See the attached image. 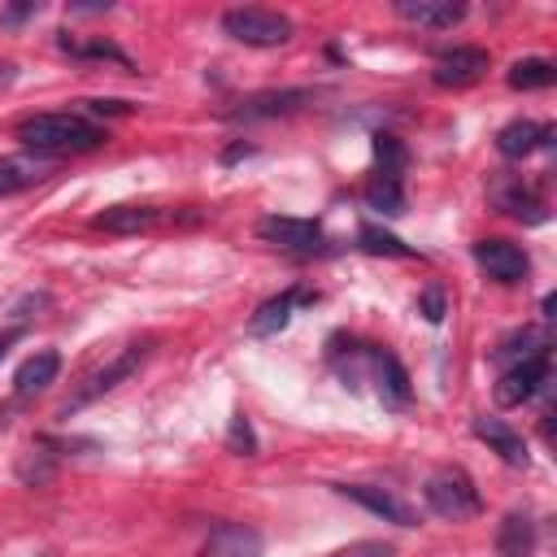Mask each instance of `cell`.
I'll return each instance as SVG.
<instances>
[{
    "instance_id": "6da1fadb",
    "label": "cell",
    "mask_w": 557,
    "mask_h": 557,
    "mask_svg": "<svg viewBox=\"0 0 557 557\" xmlns=\"http://www.w3.org/2000/svg\"><path fill=\"white\" fill-rule=\"evenodd\" d=\"M17 144L30 148L35 157H65V152H91L109 139V131L100 122H91L87 113H35L17 122Z\"/></svg>"
},
{
    "instance_id": "7a4b0ae2",
    "label": "cell",
    "mask_w": 557,
    "mask_h": 557,
    "mask_svg": "<svg viewBox=\"0 0 557 557\" xmlns=\"http://www.w3.org/2000/svg\"><path fill=\"white\" fill-rule=\"evenodd\" d=\"M422 500H426V509H431L435 518H444V522H470V518L483 513V496H479L474 479H470L461 466H440V470H431L426 483H422Z\"/></svg>"
},
{
    "instance_id": "3957f363",
    "label": "cell",
    "mask_w": 557,
    "mask_h": 557,
    "mask_svg": "<svg viewBox=\"0 0 557 557\" xmlns=\"http://www.w3.org/2000/svg\"><path fill=\"white\" fill-rule=\"evenodd\" d=\"M148 352H152V339H135V344H126L109 366H100V370H91V374L83 379V387L61 405V413H74V409H83V405L100 400L104 392H113L117 383H126V379L148 361Z\"/></svg>"
},
{
    "instance_id": "277c9868",
    "label": "cell",
    "mask_w": 557,
    "mask_h": 557,
    "mask_svg": "<svg viewBox=\"0 0 557 557\" xmlns=\"http://www.w3.org/2000/svg\"><path fill=\"white\" fill-rule=\"evenodd\" d=\"M222 30L235 44H248V48H278V44L292 39V17L274 13V9H226Z\"/></svg>"
},
{
    "instance_id": "5b68a950",
    "label": "cell",
    "mask_w": 557,
    "mask_h": 557,
    "mask_svg": "<svg viewBox=\"0 0 557 557\" xmlns=\"http://www.w3.org/2000/svg\"><path fill=\"white\" fill-rule=\"evenodd\" d=\"M174 222H196V213H178V209H161V205H113L91 218V226L113 231V235H135V231L174 226Z\"/></svg>"
},
{
    "instance_id": "8992f818",
    "label": "cell",
    "mask_w": 557,
    "mask_h": 557,
    "mask_svg": "<svg viewBox=\"0 0 557 557\" xmlns=\"http://www.w3.org/2000/svg\"><path fill=\"white\" fill-rule=\"evenodd\" d=\"M313 100V91L305 87H283V91H252L244 96L235 109H226L231 122H265V117H287L296 109H305Z\"/></svg>"
},
{
    "instance_id": "52a82bcc",
    "label": "cell",
    "mask_w": 557,
    "mask_h": 557,
    "mask_svg": "<svg viewBox=\"0 0 557 557\" xmlns=\"http://www.w3.org/2000/svg\"><path fill=\"white\" fill-rule=\"evenodd\" d=\"M544 383H548V348H544V352H531V357H522V361H513V366L500 374V383H496V405H522V400H531Z\"/></svg>"
},
{
    "instance_id": "ba28073f",
    "label": "cell",
    "mask_w": 557,
    "mask_h": 557,
    "mask_svg": "<svg viewBox=\"0 0 557 557\" xmlns=\"http://www.w3.org/2000/svg\"><path fill=\"white\" fill-rule=\"evenodd\" d=\"M257 235L274 248H287V252H313L322 248V226L309 222V218H283V213H270L257 222Z\"/></svg>"
},
{
    "instance_id": "9c48e42d",
    "label": "cell",
    "mask_w": 557,
    "mask_h": 557,
    "mask_svg": "<svg viewBox=\"0 0 557 557\" xmlns=\"http://www.w3.org/2000/svg\"><path fill=\"white\" fill-rule=\"evenodd\" d=\"M483 74H487V52H483V48H470V44L444 48V52L435 57V65H431V78H435L440 87H470V83H479Z\"/></svg>"
},
{
    "instance_id": "30bf717a",
    "label": "cell",
    "mask_w": 557,
    "mask_h": 557,
    "mask_svg": "<svg viewBox=\"0 0 557 557\" xmlns=\"http://www.w3.org/2000/svg\"><path fill=\"white\" fill-rule=\"evenodd\" d=\"M474 261H479V265L487 270V278H496V283H522L527 270H531L527 252H522L518 244H509V239H479V244H474Z\"/></svg>"
},
{
    "instance_id": "8fae6325",
    "label": "cell",
    "mask_w": 557,
    "mask_h": 557,
    "mask_svg": "<svg viewBox=\"0 0 557 557\" xmlns=\"http://www.w3.org/2000/svg\"><path fill=\"white\" fill-rule=\"evenodd\" d=\"M339 496L366 505L370 513H379V518H387V522H396V527H418V513H413L400 496H392V492H383V487H370V483H339Z\"/></svg>"
},
{
    "instance_id": "7c38bea8",
    "label": "cell",
    "mask_w": 557,
    "mask_h": 557,
    "mask_svg": "<svg viewBox=\"0 0 557 557\" xmlns=\"http://www.w3.org/2000/svg\"><path fill=\"white\" fill-rule=\"evenodd\" d=\"M396 17L409 22V26H422V30H453L466 17V4H453V0H400Z\"/></svg>"
},
{
    "instance_id": "4fadbf2b",
    "label": "cell",
    "mask_w": 557,
    "mask_h": 557,
    "mask_svg": "<svg viewBox=\"0 0 557 557\" xmlns=\"http://www.w3.org/2000/svg\"><path fill=\"white\" fill-rule=\"evenodd\" d=\"M200 557H261V535L244 522H218L209 531Z\"/></svg>"
},
{
    "instance_id": "5bb4252c",
    "label": "cell",
    "mask_w": 557,
    "mask_h": 557,
    "mask_svg": "<svg viewBox=\"0 0 557 557\" xmlns=\"http://www.w3.org/2000/svg\"><path fill=\"white\" fill-rule=\"evenodd\" d=\"M492 200H496V209H505V213L518 218V222H544V200H540L518 174L496 178V183H492Z\"/></svg>"
},
{
    "instance_id": "9a60e30c",
    "label": "cell",
    "mask_w": 557,
    "mask_h": 557,
    "mask_svg": "<svg viewBox=\"0 0 557 557\" xmlns=\"http://www.w3.org/2000/svg\"><path fill=\"white\" fill-rule=\"evenodd\" d=\"M548 139H553V131H548L544 122L518 117V122H509V126L496 131V152L509 157V161H522V157H531L535 148H544Z\"/></svg>"
},
{
    "instance_id": "2e32d148",
    "label": "cell",
    "mask_w": 557,
    "mask_h": 557,
    "mask_svg": "<svg viewBox=\"0 0 557 557\" xmlns=\"http://www.w3.org/2000/svg\"><path fill=\"white\" fill-rule=\"evenodd\" d=\"M305 300H313V292H300V287H287V292L270 296V300H265V305L252 313L248 331H252V335H274V331H283V326L292 322L296 305H305Z\"/></svg>"
},
{
    "instance_id": "e0dca14e",
    "label": "cell",
    "mask_w": 557,
    "mask_h": 557,
    "mask_svg": "<svg viewBox=\"0 0 557 557\" xmlns=\"http://www.w3.org/2000/svg\"><path fill=\"white\" fill-rule=\"evenodd\" d=\"M474 435L492 448V453H500V461H509V466H527V444H522V435L509 426V422H500V418H474Z\"/></svg>"
},
{
    "instance_id": "ac0fdd59",
    "label": "cell",
    "mask_w": 557,
    "mask_h": 557,
    "mask_svg": "<svg viewBox=\"0 0 557 557\" xmlns=\"http://www.w3.org/2000/svg\"><path fill=\"white\" fill-rule=\"evenodd\" d=\"M531 548H535V522H531V513H522V509L505 513L500 527H496V553L500 557H531Z\"/></svg>"
},
{
    "instance_id": "d6986e66",
    "label": "cell",
    "mask_w": 557,
    "mask_h": 557,
    "mask_svg": "<svg viewBox=\"0 0 557 557\" xmlns=\"http://www.w3.org/2000/svg\"><path fill=\"white\" fill-rule=\"evenodd\" d=\"M57 370H61V357H57L52 348H44V352H35V357H26V361L17 366L13 392H17V396H35V392H44V387L57 379Z\"/></svg>"
},
{
    "instance_id": "ffe728a7",
    "label": "cell",
    "mask_w": 557,
    "mask_h": 557,
    "mask_svg": "<svg viewBox=\"0 0 557 557\" xmlns=\"http://www.w3.org/2000/svg\"><path fill=\"white\" fill-rule=\"evenodd\" d=\"M39 178H48L44 157H4L0 161V196H17V191L35 187Z\"/></svg>"
},
{
    "instance_id": "44dd1931",
    "label": "cell",
    "mask_w": 557,
    "mask_h": 557,
    "mask_svg": "<svg viewBox=\"0 0 557 557\" xmlns=\"http://www.w3.org/2000/svg\"><path fill=\"white\" fill-rule=\"evenodd\" d=\"M374 374H379V396L387 400V405H409V374H405V366L392 357V352H374Z\"/></svg>"
},
{
    "instance_id": "7402d4cb",
    "label": "cell",
    "mask_w": 557,
    "mask_h": 557,
    "mask_svg": "<svg viewBox=\"0 0 557 557\" xmlns=\"http://www.w3.org/2000/svg\"><path fill=\"white\" fill-rule=\"evenodd\" d=\"M553 78H557V70L544 57H522V61L509 65V87L513 91H540V87H553Z\"/></svg>"
},
{
    "instance_id": "603a6c76",
    "label": "cell",
    "mask_w": 557,
    "mask_h": 557,
    "mask_svg": "<svg viewBox=\"0 0 557 557\" xmlns=\"http://www.w3.org/2000/svg\"><path fill=\"white\" fill-rule=\"evenodd\" d=\"M366 205L379 209V213H400V209H405L400 174H383V170H374V178L366 183Z\"/></svg>"
},
{
    "instance_id": "cb8c5ba5",
    "label": "cell",
    "mask_w": 557,
    "mask_h": 557,
    "mask_svg": "<svg viewBox=\"0 0 557 557\" xmlns=\"http://www.w3.org/2000/svg\"><path fill=\"white\" fill-rule=\"evenodd\" d=\"M61 52H70V57H78V61H113V65L131 70V57H126L117 44H109V39H91V44H83V39L61 35Z\"/></svg>"
},
{
    "instance_id": "d4e9b609",
    "label": "cell",
    "mask_w": 557,
    "mask_h": 557,
    "mask_svg": "<svg viewBox=\"0 0 557 557\" xmlns=\"http://www.w3.org/2000/svg\"><path fill=\"white\" fill-rule=\"evenodd\" d=\"M357 239H361V248H366V252H387V257H413V248H409V244H400L396 235H387V231H379V226H370V222L361 226V235H357Z\"/></svg>"
},
{
    "instance_id": "484cf974",
    "label": "cell",
    "mask_w": 557,
    "mask_h": 557,
    "mask_svg": "<svg viewBox=\"0 0 557 557\" xmlns=\"http://www.w3.org/2000/svg\"><path fill=\"white\" fill-rule=\"evenodd\" d=\"M374 161L383 174H400L405 170V144L396 135H374Z\"/></svg>"
},
{
    "instance_id": "4316f807",
    "label": "cell",
    "mask_w": 557,
    "mask_h": 557,
    "mask_svg": "<svg viewBox=\"0 0 557 557\" xmlns=\"http://www.w3.org/2000/svg\"><path fill=\"white\" fill-rule=\"evenodd\" d=\"M331 557H396V548L387 540H357V544H348V548H339Z\"/></svg>"
},
{
    "instance_id": "83f0119b",
    "label": "cell",
    "mask_w": 557,
    "mask_h": 557,
    "mask_svg": "<svg viewBox=\"0 0 557 557\" xmlns=\"http://www.w3.org/2000/svg\"><path fill=\"white\" fill-rule=\"evenodd\" d=\"M226 444L235 448V453H252L257 444H252V431H248V422H244V413H235V422H231V435H226Z\"/></svg>"
},
{
    "instance_id": "f1b7e54d",
    "label": "cell",
    "mask_w": 557,
    "mask_h": 557,
    "mask_svg": "<svg viewBox=\"0 0 557 557\" xmlns=\"http://www.w3.org/2000/svg\"><path fill=\"white\" fill-rule=\"evenodd\" d=\"M418 305H422V313H426V322H440V318H444V292H440V287H426Z\"/></svg>"
},
{
    "instance_id": "f546056e",
    "label": "cell",
    "mask_w": 557,
    "mask_h": 557,
    "mask_svg": "<svg viewBox=\"0 0 557 557\" xmlns=\"http://www.w3.org/2000/svg\"><path fill=\"white\" fill-rule=\"evenodd\" d=\"M13 78H17V65L13 61H0V87H9Z\"/></svg>"
},
{
    "instance_id": "4dcf8cb0",
    "label": "cell",
    "mask_w": 557,
    "mask_h": 557,
    "mask_svg": "<svg viewBox=\"0 0 557 557\" xmlns=\"http://www.w3.org/2000/svg\"><path fill=\"white\" fill-rule=\"evenodd\" d=\"M13 339H17V331H4V335H0V357L9 352V344H13Z\"/></svg>"
}]
</instances>
